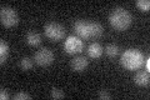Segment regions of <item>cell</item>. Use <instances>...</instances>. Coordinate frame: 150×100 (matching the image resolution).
Segmentation results:
<instances>
[{
    "label": "cell",
    "mask_w": 150,
    "mask_h": 100,
    "mask_svg": "<svg viewBox=\"0 0 150 100\" xmlns=\"http://www.w3.org/2000/svg\"><path fill=\"white\" fill-rule=\"evenodd\" d=\"M131 21H133L131 14L125 8H121V6L114 8L109 15V23L111 24V26L119 31L128 29L131 25Z\"/></svg>",
    "instance_id": "1"
},
{
    "label": "cell",
    "mask_w": 150,
    "mask_h": 100,
    "mask_svg": "<svg viewBox=\"0 0 150 100\" xmlns=\"http://www.w3.org/2000/svg\"><path fill=\"white\" fill-rule=\"evenodd\" d=\"M145 56L138 49H128L120 56V64L128 70H138L144 65Z\"/></svg>",
    "instance_id": "2"
},
{
    "label": "cell",
    "mask_w": 150,
    "mask_h": 100,
    "mask_svg": "<svg viewBox=\"0 0 150 100\" xmlns=\"http://www.w3.org/2000/svg\"><path fill=\"white\" fill-rule=\"evenodd\" d=\"M0 19H1V24L5 28H11V26L18 25L19 14L15 9L3 5L0 8Z\"/></svg>",
    "instance_id": "3"
},
{
    "label": "cell",
    "mask_w": 150,
    "mask_h": 100,
    "mask_svg": "<svg viewBox=\"0 0 150 100\" xmlns=\"http://www.w3.org/2000/svg\"><path fill=\"white\" fill-rule=\"evenodd\" d=\"M44 31H45V35L49 38L51 40H62L63 38L65 36V29L63 25H60L59 23H55V21H51L48 23L46 25L44 26Z\"/></svg>",
    "instance_id": "4"
},
{
    "label": "cell",
    "mask_w": 150,
    "mask_h": 100,
    "mask_svg": "<svg viewBox=\"0 0 150 100\" xmlns=\"http://www.w3.org/2000/svg\"><path fill=\"white\" fill-rule=\"evenodd\" d=\"M33 60L40 66L50 65L54 61V53L49 48H40L39 50L35 51L34 56H33Z\"/></svg>",
    "instance_id": "5"
},
{
    "label": "cell",
    "mask_w": 150,
    "mask_h": 100,
    "mask_svg": "<svg viewBox=\"0 0 150 100\" xmlns=\"http://www.w3.org/2000/svg\"><path fill=\"white\" fill-rule=\"evenodd\" d=\"M84 49V44H83V40L80 39L79 36H68V39L65 40V44H64V50L67 51L68 54H78V53H81Z\"/></svg>",
    "instance_id": "6"
},
{
    "label": "cell",
    "mask_w": 150,
    "mask_h": 100,
    "mask_svg": "<svg viewBox=\"0 0 150 100\" xmlns=\"http://www.w3.org/2000/svg\"><path fill=\"white\" fill-rule=\"evenodd\" d=\"M73 29L80 39H89V38H90L89 21H86V20H81V19L75 20V23L73 24Z\"/></svg>",
    "instance_id": "7"
},
{
    "label": "cell",
    "mask_w": 150,
    "mask_h": 100,
    "mask_svg": "<svg viewBox=\"0 0 150 100\" xmlns=\"http://www.w3.org/2000/svg\"><path fill=\"white\" fill-rule=\"evenodd\" d=\"M70 65H71V69L74 71H78V73H81V71H84L88 65H89V60L85 58V56L83 55H79V56H75V58L71 60V63H70Z\"/></svg>",
    "instance_id": "8"
},
{
    "label": "cell",
    "mask_w": 150,
    "mask_h": 100,
    "mask_svg": "<svg viewBox=\"0 0 150 100\" xmlns=\"http://www.w3.org/2000/svg\"><path fill=\"white\" fill-rule=\"evenodd\" d=\"M149 80H150V77H149V71L146 70H139L135 73L134 75V82L139 87H145V85L149 84Z\"/></svg>",
    "instance_id": "9"
},
{
    "label": "cell",
    "mask_w": 150,
    "mask_h": 100,
    "mask_svg": "<svg viewBox=\"0 0 150 100\" xmlns=\"http://www.w3.org/2000/svg\"><path fill=\"white\" fill-rule=\"evenodd\" d=\"M88 55L90 56V58H100V56L103 55V53H104V49H103V46L99 44V43H91V44H89L88 46Z\"/></svg>",
    "instance_id": "10"
},
{
    "label": "cell",
    "mask_w": 150,
    "mask_h": 100,
    "mask_svg": "<svg viewBox=\"0 0 150 100\" xmlns=\"http://www.w3.org/2000/svg\"><path fill=\"white\" fill-rule=\"evenodd\" d=\"M89 31H90V38H100L103 35V29L101 24L98 21H89Z\"/></svg>",
    "instance_id": "11"
},
{
    "label": "cell",
    "mask_w": 150,
    "mask_h": 100,
    "mask_svg": "<svg viewBox=\"0 0 150 100\" xmlns=\"http://www.w3.org/2000/svg\"><path fill=\"white\" fill-rule=\"evenodd\" d=\"M25 40L29 45L36 46L41 43V35L39 33H35V31H28L26 35H25Z\"/></svg>",
    "instance_id": "12"
},
{
    "label": "cell",
    "mask_w": 150,
    "mask_h": 100,
    "mask_svg": "<svg viewBox=\"0 0 150 100\" xmlns=\"http://www.w3.org/2000/svg\"><path fill=\"white\" fill-rule=\"evenodd\" d=\"M9 53H10V48H9V44L6 41L1 40L0 41V63L4 64L8 59Z\"/></svg>",
    "instance_id": "13"
},
{
    "label": "cell",
    "mask_w": 150,
    "mask_h": 100,
    "mask_svg": "<svg viewBox=\"0 0 150 100\" xmlns=\"http://www.w3.org/2000/svg\"><path fill=\"white\" fill-rule=\"evenodd\" d=\"M105 54L108 56H110V58H114L119 54V48L116 44H109L106 48H105Z\"/></svg>",
    "instance_id": "14"
},
{
    "label": "cell",
    "mask_w": 150,
    "mask_h": 100,
    "mask_svg": "<svg viewBox=\"0 0 150 100\" xmlns=\"http://www.w3.org/2000/svg\"><path fill=\"white\" fill-rule=\"evenodd\" d=\"M34 65V60H31L30 58H23L20 60V68L23 70H30Z\"/></svg>",
    "instance_id": "15"
},
{
    "label": "cell",
    "mask_w": 150,
    "mask_h": 100,
    "mask_svg": "<svg viewBox=\"0 0 150 100\" xmlns=\"http://www.w3.org/2000/svg\"><path fill=\"white\" fill-rule=\"evenodd\" d=\"M135 5H137L140 10L148 11L150 9V1H149V0H138V1L135 3Z\"/></svg>",
    "instance_id": "16"
},
{
    "label": "cell",
    "mask_w": 150,
    "mask_h": 100,
    "mask_svg": "<svg viewBox=\"0 0 150 100\" xmlns=\"http://www.w3.org/2000/svg\"><path fill=\"white\" fill-rule=\"evenodd\" d=\"M51 98H54V99H63L65 98V93L63 91V90H60L58 88H53L51 89Z\"/></svg>",
    "instance_id": "17"
},
{
    "label": "cell",
    "mask_w": 150,
    "mask_h": 100,
    "mask_svg": "<svg viewBox=\"0 0 150 100\" xmlns=\"http://www.w3.org/2000/svg\"><path fill=\"white\" fill-rule=\"evenodd\" d=\"M98 96H99V99H103V100H105V99H111V94L108 91V90L101 89V90H99V93H98Z\"/></svg>",
    "instance_id": "18"
},
{
    "label": "cell",
    "mask_w": 150,
    "mask_h": 100,
    "mask_svg": "<svg viewBox=\"0 0 150 100\" xmlns=\"http://www.w3.org/2000/svg\"><path fill=\"white\" fill-rule=\"evenodd\" d=\"M14 99L15 100H20V99H31V96L29 94H26V93H18V94H15L14 95Z\"/></svg>",
    "instance_id": "19"
},
{
    "label": "cell",
    "mask_w": 150,
    "mask_h": 100,
    "mask_svg": "<svg viewBox=\"0 0 150 100\" xmlns=\"http://www.w3.org/2000/svg\"><path fill=\"white\" fill-rule=\"evenodd\" d=\"M0 99H1V100H8V99H10V95H9L8 90H5V89H1V90H0Z\"/></svg>",
    "instance_id": "20"
},
{
    "label": "cell",
    "mask_w": 150,
    "mask_h": 100,
    "mask_svg": "<svg viewBox=\"0 0 150 100\" xmlns=\"http://www.w3.org/2000/svg\"><path fill=\"white\" fill-rule=\"evenodd\" d=\"M145 65H146V70H150V58H146L145 59Z\"/></svg>",
    "instance_id": "21"
}]
</instances>
